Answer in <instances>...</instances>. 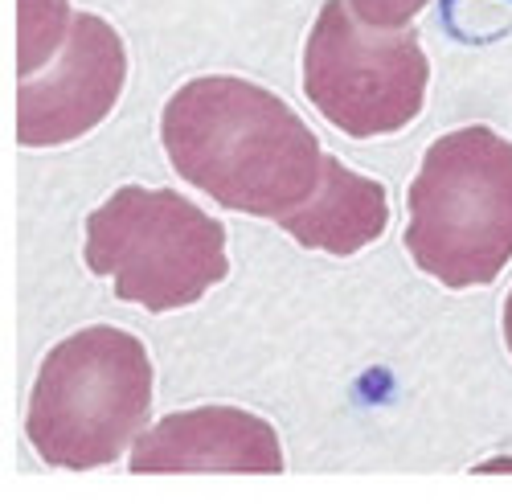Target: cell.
<instances>
[{
    "label": "cell",
    "mask_w": 512,
    "mask_h": 504,
    "mask_svg": "<svg viewBox=\"0 0 512 504\" xmlns=\"http://www.w3.org/2000/svg\"><path fill=\"white\" fill-rule=\"evenodd\" d=\"M160 144L193 189L250 218H287L324 177L316 132L279 95L234 74L185 82L160 111Z\"/></svg>",
    "instance_id": "cell-1"
},
{
    "label": "cell",
    "mask_w": 512,
    "mask_h": 504,
    "mask_svg": "<svg viewBox=\"0 0 512 504\" xmlns=\"http://www.w3.org/2000/svg\"><path fill=\"white\" fill-rule=\"evenodd\" d=\"M152 414V357L140 336L95 324L58 341L37 369L25 435L50 468H107Z\"/></svg>",
    "instance_id": "cell-2"
},
{
    "label": "cell",
    "mask_w": 512,
    "mask_h": 504,
    "mask_svg": "<svg viewBox=\"0 0 512 504\" xmlns=\"http://www.w3.org/2000/svg\"><path fill=\"white\" fill-rule=\"evenodd\" d=\"M406 250L451 291L484 287L512 263V140L472 123L439 136L406 193Z\"/></svg>",
    "instance_id": "cell-3"
},
{
    "label": "cell",
    "mask_w": 512,
    "mask_h": 504,
    "mask_svg": "<svg viewBox=\"0 0 512 504\" xmlns=\"http://www.w3.org/2000/svg\"><path fill=\"white\" fill-rule=\"evenodd\" d=\"M87 267L127 304L177 312L230 275L226 226L173 189L123 185L87 218Z\"/></svg>",
    "instance_id": "cell-4"
},
{
    "label": "cell",
    "mask_w": 512,
    "mask_h": 504,
    "mask_svg": "<svg viewBox=\"0 0 512 504\" xmlns=\"http://www.w3.org/2000/svg\"><path fill=\"white\" fill-rule=\"evenodd\" d=\"M431 62L418 29H373L349 0H324L304 46V95L353 140L394 136L426 103Z\"/></svg>",
    "instance_id": "cell-5"
},
{
    "label": "cell",
    "mask_w": 512,
    "mask_h": 504,
    "mask_svg": "<svg viewBox=\"0 0 512 504\" xmlns=\"http://www.w3.org/2000/svg\"><path fill=\"white\" fill-rule=\"evenodd\" d=\"M127 82V50L115 25L95 13H78L54 70L21 78L17 140L25 148H58L95 132L111 115Z\"/></svg>",
    "instance_id": "cell-6"
},
{
    "label": "cell",
    "mask_w": 512,
    "mask_h": 504,
    "mask_svg": "<svg viewBox=\"0 0 512 504\" xmlns=\"http://www.w3.org/2000/svg\"><path fill=\"white\" fill-rule=\"evenodd\" d=\"M132 472H283V447L267 418L238 406H197L160 418L127 455Z\"/></svg>",
    "instance_id": "cell-7"
},
{
    "label": "cell",
    "mask_w": 512,
    "mask_h": 504,
    "mask_svg": "<svg viewBox=\"0 0 512 504\" xmlns=\"http://www.w3.org/2000/svg\"><path fill=\"white\" fill-rule=\"evenodd\" d=\"M279 226L304 250H324V255L349 259L386 234L390 197L381 181L353 173V168L340 164L336 156H324L320 189L300 209H291L287 218H279Z\"/></svg>",
    "instance_id": "cell-8"
},
{
    "label": "cell",
    "mask_w": 512,
    "mask_h": 504,
    "mask_svg": "<svg viewBox=\"0 0 512 504\" xmlns=\"http://www.w3.org/2000/svg\"><path fill=\"white\" fill-rule=\"evenodd\" d=\"M70 0H17V70L33 78L41 66H50L62 54L66 37L74 29Z\"/></svg>",
    "instance_id": "cell-9"
},
{
    "label": "cell",
    "mask_w": 512,
    "mask_h": 504,
    "mask_svg": "<svg viewBox=\"0 0 512 504\" xmlns=\"http://www.w3.org/2000/svg\"><path fill=\"white\" fill-rule=\"evenodd\" d=\"M431 0H349V9L373 29H406Z\"/></svg>",
    "instance_id": "cell-10"
},
{
    "label": "cell",
    "mask_w": 512,
    "mask_h": 504,
    "mask_svg": "<svg viewBox=\"0 0 512 504\" xmlns=\"http://www.w3.org/2000/svg\"><path fill=\"white\" fill-rule=\"evenodd\" d=\"M504 341H508V353H512V291L504 300Z\"/></svg>",
    "instance_id": "cell-11"
}]
</instances>
